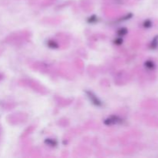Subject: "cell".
I'll use <instances>...</instances> for the list:
<instances>
[{
  "label": "cell",
  "mask_w": 158,
  "mask_h": 158,
  "mask_svg": "<svg viewBox=\"0 0 158 158\" xmlns=\"http://www.w3.org/2000/svg\"><path fill=\"white\" fill-rule=\"evenodd\" d=\"M120 122H121V120L117 117H111L110 118H108L107 120H105V123L106 125L116 124V123H120Z\"/></svg>",
  "instance_id": "2"
},
{
  "label": "cell",
  "mask_w": 158,
  "mask_h": 158,
  "mask_svg": "<svg viewBox=\"0 0 158 158\" xmlns=\"http://www.w3.org/2000/svg\"><path fill=\"white\" fill-rule=\"evenodd\" d=\"M122 42H123V40H120V39H118V40H117V41L115 42V43H117V44H120V43H122Z\"/></svg>",
  "instance_id": "6"
},
{
  "label": "cell",
  "mask_w": 158,
  "mask_h": 158,
  "mask_svg": "<svg viewBox=\"0 0 158 158\" xmlns=\"http://www.w3.org/2000/svg\"><path fill=\"white\" fill-rule=\"evenodd\" d=\"M127 30L125 28H123V29H120V30L118 31V35H124L125 34L127 33Z\"/></svg>",
  "instance_id": "3"
},
{
  "label": "cell",
  "mask_w": 158,
  "mask_h": 158,
  "mask_svg": "<svg viewBox=\"0 0 158 158\" xmlns=\"http://www.w3.org/2000/svg\"><path fill=\"white\" fill-rule=\"evenodd\" d=\"M151 23L150 21H146L144 23V26L146 28H149V27H151Z\"/></svg>",
  "instance_id": "5"
},
{
  "label": "cell",
  "mask_w": 158,
  "mask_h": 158,
  "mask_svg": "<svg viewBox=\"0 0 158 158\" xmlns=\"http://www.w3.org/2000/svg\"><path fill=\"white\" fill-rule=\"evenodd\" d=\"M86 94H87V96H88V97H89V100H90V101H91V103H94V105H96V106H100L102 105V103H101V102L100 101V100H99V99L97 98V97H96L95 95H94V94H93V93H91V92H86Z\"/></svg>",
  "instance_id": "1"
},
{
  "label": "cell",
  "mask_w": 158,
  "mask_h": 158,
  "mask_svg": "<svg viewBox=\"0 0 158 158\" xmlns=\"http://www.w3.org/2000/svg\"><path fill=\"white\" fill-rule=\"evenodd\" d=\"M146 67L149 68V69H153L154 67V64L151 61H148L146 63Z\"/></svg>",
  "instance_id": "4"
}]
</instances>
